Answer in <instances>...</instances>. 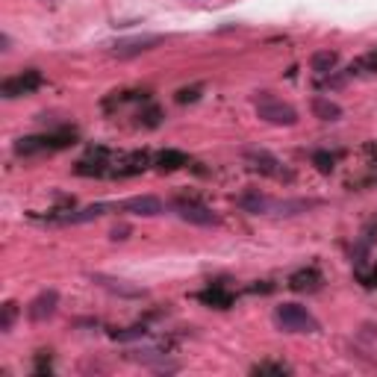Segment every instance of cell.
<instances>
[{"instance_id":"obj_1","label":"cell","mask_w":377,"mask_h":377,"mask_svg":"<svg viewBox=\"0 0 377 377\" xmlns=\"http://www.w3.org/2000/svg\"><path fill=\"white\" fill-rule=\"evenodd\" d=\"M74 145V130H56V133H45V136H24L15 142V157H39V154H54Z\"/></svg>"},{"instance_id":"obj_2","label":"cell","mask_w":377,"mask_h":377,"mask_svg":"<svg viewBox=\"0 0 377 377\" xmlns=\"http://www.w3.org/2000/svg\"><path fill=\"white\" fill-rule=\"evenodd\" d=\"M274 321L289 333H319V319L300 304H280L274 310Z\"/></svg>"},{"instance_id":"obj_3","label":"cell","mask_w":377,"mask_h":377,"mask_svg":"<svg viewBox=\"0 0 377 377\" xmlns=\"http://www.w3.org/2000/svg\"><path fill=\"white\" fill-rule=\"evenodd\" d=\"M257 115L266 124H274V127H292V124H298V109L271 97L268 92H262L257 97Z\"/></svg>"},{"instance_id":"obj_4","label":"cell","mask_w":377,"mask_h":377,"mask_svg":"<svg viewBox=\"0 0 377 377\" xmlns=\"http://www.w3.org/2000/svg\"><path fill=\"white\" fill-rule=\"evenodd\" d=\"M242 157H245V162L250 166V171H259L262 177H271V180H292V174L283 168V162L274 157V154H268V150H262V147H248V150H242Z\"/></svg>"},{"instance_id":"obj_5","label":"cell","mask_w":377,"mask_h":377,"mask_svg":"<svg viewBox=\"0 0 377 377\" xmlns=\"http://www.w3.org/2000/svg\"><path fill=\"white\" fill-rule=\"evenodd\" d=\"M42 86H45L42 71L27 68V71L15 74V77H6L3 83H0V95H3L6 100H12V97H21V95H33L35 89H42Z\"/></svg>"},{"instance_id":"obj_6","label":"cell","mask_w":377,"mask_h":377,"mask_svg":"<svg viewBox=\"0 0 377 377\" xmlns=\"http://www.w3.org/2000/svg\"><path fill=\"white\" fill-rule=\"evenodd\" d=\"M166 42V35H157V33H145V35H133V39H118L112 45V56L118 59H133L139 54H147V50H154L157 45Z\"/></svg>"},{"instance_id":"obj_7","label":"cell","mask_w":377,"mask_h":377,"mask_svg":"<svg viewBox=\"0 0 377 377\" xmlns=\"http://www.w3.org/2000/svg\"><path fill=\"white\" fill-rule=\"evenodd\" d=\"M174 209H177V216L188 224H198V227H216L218 224V216L212 212L207 204H200V200H192V198H180L177 204H174Z\"/></svg>"},{"instance_id":"obj_8","label":"cell","mask_w":377,"mask_h":377,"mask_svg":"<svg viewBox=\"0 0 377 377\" xmlns=\"http://www.w3.org/2000/svg\"><path fill=\"white\" fill-rule=\"evenodd\" d=\"M56 307H59V292H56V289H45V292H39L30 300L27 319L30 321H47V319H54Z\"/></svg>"},{"instance_id":"obj_9","label":"cell","mask_w":377,"mask_h":377,"mask_svg":"<svg viewBox=\"0 0 377 377\" xmlns=\"http://www.w3.org/2000/svg\"><path fill=\"white\" fill-rule=\"evenodd\" d=\"M92 283H97L100 289H106V292L112 295H118V298H145V289L142 286H133L127 280H121V278H109V274H89Z\"/></svg>"},{"instance_id":"obj_10","label":"cell","mask_w":377,"mask_h":377,"mask_svg":"<svg viewBox=\"0 0 377 377\" xmlns=\"http://www.w3.org/2000/svg\"><path fill=\"white\" fill-rule=\"evenodd\" d=\"M118 209L121 212H133V216H145V218H154L162 212V200L154 195H136L127 200H118Z\"/></svg>"},{"instance_id":"obj_11","label":"cell","mask_w":377,"mask_h":377,"mask_svg":"<svg viewBox=\"0 0 377 377\" xmlns=\"http://www.w3.org/2000/svg\"><path fill=\"white\" fill-rule=\"evenodd\" d=\"M319 286H321L319 268H300L289 278V289H295V292H316Z\"/></svg>"},{"instance_id":"obj_12","label":"cell","mask_w":377,"mask_h":377,"mask_svg":"<svg viewBox=\"0 0 377 377\" xmlns=\"http://www.w3.org/2000/svg\"><path fill=\"white\" fill-rule=\"evenodd\" d=\"M236 204L242 207L245 212H250V216H262V212H271V198L259 195V192H245L236 198Z\"/></svg>"},{"instance_id":"obj_13","label":"cell","mask_w":377,"mask_h":377,"mask_svg":"<svg viewBox=\"0 0 377 377\" xmlns=\"http://www.w3.org/2000/svg\"><path fill=\"white\" fill-rule=\"evenodd\" d=\"M312 115L319 121H339L342 118V106H339L336 100L319 95V97H312Z\"/></svg>"},{"instance_id":"obj_14","label":"cell","mask_w":377,"mask_h":377,"mask_svg":"<svg viewBox=\"0 0 377 377\" xmlns=\"http://www.w3.org/2000/svg\"><path fill=\"white\" fill-rule=\"evenodd\" d=\"M198 300H204V304H209V307H216V310H227L230 304H233V295L227 292L224 286H209V289H204V292H198Z\"/></svg>"},{"instance_id":"obj_15","label":"cell","mask_w":377,"mask_h":377,"mask_svg":"<svg viewBox=\"0 0 377 377\" xmlns=\"http://www.w3.org/2000/svg\"><path fill=\"white\" fill-rule=\"evenodd\" d=\"M312 207H319V200H271V212H278V216H298V212H307Z\"/></svg>"},{"instance_id":"obj_16","label":"cell","mask_w":377,"mask_h":377,"mask_svg":"<svg viewBox=\"0 0 377 377\" xmlns=\"http://www.w3.org/2000/svg\"><path fill=\"white\" fill-rule=\"evenodd\" d=\"M157 166H159V171H177V168H183V166H188V157L183 154V150H162V154L157 157Z\"/></svg>"},{"instance_id":"obj_17","label":"cell","mask_w":377,"mask_h":377,"mask_svg":"<svg viewBox=\"0 0 377 377\" xmlns=\"http://www.w3.org/2000/svg\"><path fill=\"white\" fill-rule=\"evenodd\" d=\"M310 65H312V71L316 74H330L336 65H339V56L333 54V50H319V54H312V59H310Z\"/></svg>"},{"instance_id":"obj_18","label":"cell","mask_w":377,"mask_h":377,"mask_svg":"<svg viewBox=\"0 0 377 377\" xmlns=\"http://www.w3.org/2000/svg\"><path fill=\"white\" fill-rule=\"evenodd\" d=\"M109 336L115 339V342H133V339H145V336H147V328H145V324H133V328L112 330Z\"/></svg>"},{"instance_id":"obj_19","label":"cell","mask_w":377,"mask_h":377,"mask_svg":"<svg viewBox=\"0 0 377 377\" xmlns=\"http://www.w3.org/2000/svg\"><path fill=\"white\" fill-rule=\"evenodd\" d=\"M15 316H18V304L15 300H6V304L0 307V330L9 333L12 324H15Z\"/></svg>"},{"instance_id":"obj_20","label":"cell","mask_w":377,"mask_h":377,"mask_svg":"<svg viewBox=\"0 0 377 377\" xmlns=\"http://www.w3.org/2000/svg\"><path fill=\"white\" fill-rule=\"evenodd\" d=\"M366 71H377V50H371V54H366L362 59H357L354 65L348 68V74H366Z\"/></svg>"},{"instance_id":"obj_21","label":"cell","mask_w":377,"mask_h":377,"mask_svg":"<svg viewBox=\"0 0 377 377\" xmlns=\"http://www.w3.org/2000/svg\"><path fill=\"white\" fill-rule=\"evenodd\" d=\"M159 118H162V112H159V106H147V109H142L139 112V124L142 127H159Z\"/></svg>"},{"instance_id":"obj_22","label":"cell","mask_w":377,"mask_h":377,"mask_svg":"<svg viewBox=\"0 0 377 377\" xmlns=\"http://www.w3.org/2000/svg\"><path fill=\"white\" fill-rule=\"evenodd\" d=\"M312 162L319 166V171L330 174V171H333V166H336V157H333V154H328V150H316V154H312Z\"/></svg>"},{"instance_id":"obj_23","label":"cell","mask_w":377,"mask_h":377,"mask_svg":"<svg viewBox=\"0 0 377 377\" xmlns=\"http://www.w3.org/2000/svg\"><path fill=\"white\" fill-rule=\"evenodd\" d=\"M254 374H289V366H283V362H259V366H254Z\"/></svg>"},{"instance_id":"obj_24","label":"cell","mask_w":377,"mask_h":377,"mask_svg":"<svg viewBox=\"0 0 377 377\" xmlns=\"http://www.w3.org/2000/svg\"><path fill=\"white\" fill-rule=\"evenodd\" d=\"M200 89H204V86H192V89H180L177 92V104H192V100H198L200 97Z\"/></svg>"},{"instance_id":"obj_25","label":"cell","mask_w":377,"mask_h":377,"mask_svg":"<svg viewBox=\"0 0 377 377\" xmlns=\"http://www.w3.org/2000/svg\"><path fill=\"white\" fill-rule=\"evenodd\" d=\"M127 236H130V227H127V224H121V227L112 230V239H115V242H118V239H127Z\"/></svg>"},{"instance_id":"obj_26","label":"cell","mask_w":377,"mask_h":377,"mask_svg":"<svg viewBox=\"0 0 377 377\" xmlns=\"http://www.w3.org/2000/svg\"><path fill=\"white\" fill-rule=\"evenodd\" d=\"M0 50H3V54H6V50H9V35H6V33L0 35Z\"/></svg>"},{"instance_id":"obj_27","label":"cell","mask_w":377,"mask_h":377,"mask_svg":"<svg viewBox=\"0 0 377 377\" xmlns=\"http://www.w3.org/2000/svg\"><path fill=\"white\" fill-rule=\"evenodd\" d=\"M39 3L47 6V9H56V6H59V0H39Z\"/></svg>"}]
</instances>
